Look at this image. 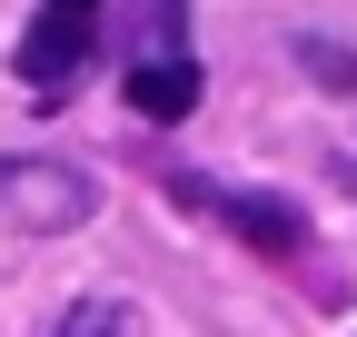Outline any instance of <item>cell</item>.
<instances>
[{
	"mask_svg": "<svg viewBox=\"0 0 357 337\" xmlns=\"http://www.w3.org/2000/svg\"><path fill=\"white\" fill-rule=\"evenodd\" d=\"M89 208H100V189H89L70 159H0V219H10L20 238H60V228L89 219Z\"/></svg>",
	"mask_w": 357,
	"mask_h": 337,
	"instance_id": "obj_1",
	"label": "cell"
},
{
	"mask_svg": "<svg viewBox=\"0 0 357 337\" xmlns=\"http://www.w3.org/2000/svg\"><path fill=\"white\" fill-rule=\"evenodd\" d=\"M60 10H89V20H100V0H60Z\"/></svg>",
	"mask_w": 357,
	"mask_h": 337,
	"instance_id": "obj_6",
	"label": "cell"
},
{
	"mask_svg": "<svg viewBox=\"0 0 357 337\" xmlns=\"http://www.w3.org/2000/svg\"><path fill=\"white\" fill-rule=\"evenodd\" d=\"M89 40H100V20H89V10H60V0H50V10L20 30V79H30L40 100H60L70 79L89 70Z\"/></svg>",
	"mask_w": 357,
	"mask_h": 337,
	"instance_id": "obj_2",
	"label": "cell"
},
{
	"mask_svg": "<svg viewBox=\"0 0 357 337\" xmlns=\"http://www.w3.org/2000/svg\"><path fill=\"white\" fill-rule=\"evenodd\" d=\"M60 337H139V327H129V308H119V298H79V308L60 318Z\"/></svg>",
	"mask_w": 357,
	"mask_h": 337,
	"instance_id": "obj_5",
	"label": "cell"
},
{
	"mask_svg": "<svg viewBox=\"0 0 357 337\" xmlns=\"http://www.w3.org/2000/svg\"><path fill=\"white\" fill-rule=\"evenodd\" d=\"M218 219H229L258 258H288V248H307V208L278 198V189H238V198H218Z\"/></svg>",
	"mask_w": 357,
	"mask_h": 337,
	"instance_id": "obj_3",
	"label": "cell"
},
{
	"mask_svg": "<svg viewBox=\"0 0 357 337\" xmlns=\"http://www.w3.org/2000/svg\"><path fill=\"white\" fill-rule=\"evenodd\" d=\"M129 109H139V119H189V109H199V60H189V50L139 60V70H129Z\"/></svg>",
	"mask_w": 357,
	"mask_h": 337,
	"instance_id": "obj_4",
	"label": "cell"
}]
</instances>
